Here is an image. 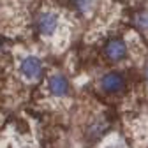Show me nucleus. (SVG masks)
<instances>
[{"mask_svg": "<svg viewBox=\"0 0 148 148\" xmlns=\"http://www.w3.org/2000/svg\"><path fill=\"white\" fill-rule=\"evenodd\" d=\"M99 88L106 95H120L127 90V76L122 71H108L99 79Z\"/></svg>", "mask_w": 148, "mask_h": 148, "instance_id": "obj_2", "label": "nucleus"}, {"mask_svg": "<svg viewBox=\"0 0 148 148\" xmlns=\"http://www.w3.org/2000/svg\"><path fill=\"white\" fill-rule=\"evenodd\" d=\"M46 92L53 99H65L71 94V83L64 74H51L46 79Z\"/></svg>", "mask_w": 148, "mask_h": 148, "instance_id": "obj_5", "label": "nucleus"}, {"mask_svg": "<svg viewBox=\"0 0 148 148\" xmlns=\"http://www.w3.org/2000/svg\"><path fill=\"white\" fill-rule=\"evenodd\" d=\"M134 27L141 34H148V9H141L134 14Z\"/></svg>", "mask_w": 148, "mask_h": 148, "instance_id": "obj_9", "label": "nucleus"}, {"mask_svg": "<svg viewBox=\"0 0 148 148\" xmlns=\"http://www.w3.org/2000/svg\"><path fill=\"white\" fill-rule=\"evenodd\" d=\"M0 148H35L32 143H27L20 138H12V136H5L0 141Z\"/></svg>", "mask_w": 148, "mask_h": 148, "instance_id": "obj_8", "label": "nucleus"}, {"mask_svg": "<svg viewBox=\"0 0 148 148\" xmlns=\"http://www.w3.org/2000/svg\"><path fill=\"white\" fill-rule=\"evenodd\" d=\"M104 58L113 62V64H120L125 62L129 53H131V48H129V42L123 39V37H111L108 39V42L102 48Z\"/></svg>", "mask_w": 148, "mask_h": 148, "instance_id": "obj_4", "label": "nucleus"}, {"mask_svg": "<svg viewBox=\"0 0 148 148\" xmlns=\"http://www.w3.org/2000/svg\"><path fill=\"white\" fill-rule=\"evenodd\" d=\"M108 129H109V122L108 118L104 116H95L88 125H86V138L94 143V141H99V139H104L108 134Z\"/></svg>", "mask_w": 148, "mask_h": 148, "instance_id": "obj_6", "label": "nucleus"}, {"mask_svg": "<svg viewBox=\"0 0 148 148\" xmlns=\"http://www.w3.org/2000/svg\"><path fill=\"white\" fill-rule=\"evenodd\" d=\"M71 7L79 16H86L94 9V0H71Z\"/></svg>", "mask_w": 148, "mask_h": 148, "instance_id": "obj_10", "label": "nucleus"}, {"mask_svg": "<svg viewBox=\"0 0 148 148\" xmlns=\"http://www.w3.org/2000/svg\"><path fill=\"white\" fill-rule=\"evenodd\" d=\"M62 25V18L55 11H42L35 16V30L44 39H51L58 34Z\"/></svg>", "mask_w": 148, "mask_h": 148, "instance_id": "obj_1", "label": "nucleus"}, {"mask_svg": "<svg viewBox=\"0 0 148 148\" xmlns=\"http://www.w3.org/2000/svg\"><path fill=\"white\" fill-rule=\"evenodd\" d=\"M145 81H146V85H148V65H146V69H145Z\"/></svg>", "mask_w": 148, "mask_h": 148, "instance_id": "obj_11", "label": "nucleus"}, {"mask_svg": "<svg viewBox=\"0 0 148 148\" xmlns=\"http://www.w3.org/2000/svg\"><path fill=\"white\" fill-rule=\"evenodd\" d=\"M18 71L25 81L35 83L44 76V64L37 55H25L18 64Z\"/></svg>", "mask_w": 148, "mask_h": 148, "instance_id": "obj_3", "label": "nucleus"}, {"mask_svg": "<svg viewBox=\"0 0 148 148\" xmlns=\"http://www.w3.org/2000/svg\"><path fill=\"white\" fill-rule=\"evenodd\" d=\"M97 148H129V145L125 143V139L118 134H109L102 139V143Z\"/></svg>", "mask_w": 148, "mask_h": 148, "instance_id": "obj_7", "label": "nucleus"}]
</instances>
